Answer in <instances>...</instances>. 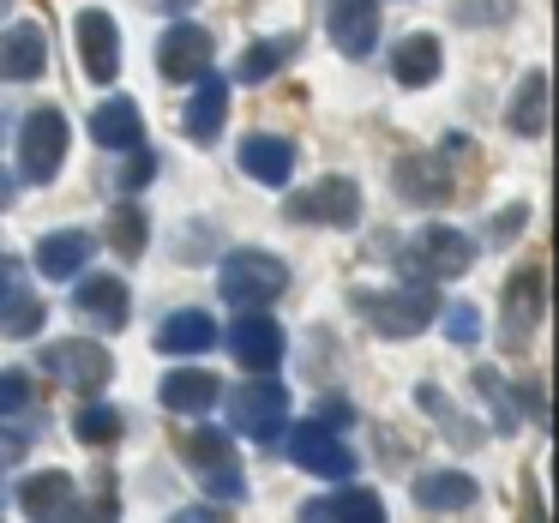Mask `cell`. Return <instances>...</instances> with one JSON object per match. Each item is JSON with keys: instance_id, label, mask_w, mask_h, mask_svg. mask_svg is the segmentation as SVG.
I'll use <instances>...</instances> for the list:
<instances>
[{"instance_id": "12", "label": "cell", "mask_w": 559, "mask_h": 523, "mask_svg": "<svg viewBox=\"0 0 559 523\" xmlns=\"http://www.w3.org/2000/svg\"><path fill=\"white\" fill-rule=\"evenodd\" d=\"M211 49H217V43H211L205 25H169L157 43V73L175 79V85H181V79H199L211 67Z\"/></svg>"}, {"instance_id": "19", "label": "cell", "mask_w": 559, "mask_h": 523, "mask_svg": "<svg viewBox=\"0 0 559 523\" xmlns=\"http://www.w3.org/2000/svg\"><path fill=\"white\" fill-rule=\"evenodd\" d=\"M241 169L253 175L259 187H283L295 175V145L277 133H247L241 139Z\"/></svg>"}, {"instance_id": "33", "label": "cell", "mask_w": 559, "mask_h": 523, "mask_svg": "<svg viewBox=\"0 0 559 523\" xmlns=\"http://www.w3.org/2000/svg\"><path fill=\"white\" fill-rule=\"evenodd\" d=\"M415 397H421V409L433 415V421L445 427V433L457 439V445H475V439H481V427H475L469 415H457V409H451V403H445V391H439V385H421Z\"/></svg>"}, {"instance_id": "31", "label": "cell", "mask_w": 559, "mask_h": 523, "mask_svg": "<svg viewBox=\"0 0 559 523\" xmlns=\"http://www.w3.org/2000/svg\"><path fill=\"white\" fill-rule=\"evenodd\" d=\"M43 319H49V307H43L37 295H25V289H13L7 301H0V331H7V337H37Z\"/></svg>"}, {"instance_id": "36", "label": "cell", "mask_w": 559, "mask_h": 523, "mask_svg": "<svg viewBox=\"0 0 559 523\" xmlns=\"http://www.w3.org/2000/svg\"><path fill=\"white\" fill-rule=\"evenodd\" d=\"M127 151H133V145H127ZM151 175H157V157H151V151H133V157H127L121 169H115V187H121V193H139V187H145Z\"/></svg>"}, {"instance_id": "13", "label": "cell", "mask_w": 559, "mask_h": 523, "mask_svg": "<svg viewBox=\"0 0 559 523\" xmlns=\"http://www.w3.org/2000/svg\"><path fill=\"white\" fill-rule=\"evenodd\" d=\"M19 511L25 518H79V487L67 469H43L19 482Z\"/></svg>"}, {"instance_id": "18", "label": "cell", "mask_w": 559, "mask_h": 523, "mask_svg": "<svg viewBox=\"0 0 559 523\" xmlns=\"http://www.w3.org/2000/svg\"><path fill=\"white\" fill-rule=\"evenodd\" d=\"M91 253H97V235L91 229H55V235L37 241V271L55 277V283H67V277H79V271L91 265Z\"/></svg>"}, {"instance_id": "2", "label": "cell", "mask_w": 559, "mask_h": 523, "mask_svg": "<svg viewBox=\"0 0 559 523\" xmlns=\"http://www.w3.org/2000/svg\"><path fill=\"white\" fill-rule=\"evenodd\" d=\"M403 277L409 283H451L463 277V271L475 265V241L463 229H451V223H427L421 235H409V247L397 253Z\"/></svg>"}, {"instance_id": "25", "label": "cell", "mask_w": 559, "mask_h": 523, "mask_svg": "<svg viewBox=\"0 0 559 523\" xmlns=\"http://www.w3.org/2000/svg\"><path fill=\"white\" fill-rule=\"evenodd\" d=\"M91 139H97L103 151H127V145H139V139H145V121H139V103L109 97L97 115H91Z\"/></svg>"}, {"instance_id": "35", "label": "cell", "mask_w": 559, "mask_h": 523, "mask_svg": "<svg viewBox=\"0 0 559 523\" xmlns=\"http://www.w3.org/2000/svg\"><path fill=\"white\" fill-rule=\"evenodd\" d=\"M31 403V373L25 367H0V415H19Z\"/></svg>"}, {"instance_id": "32", "label": "cell", "mask_w": 559, "mask_h": 523, "mask_svg": "<svg viewBox=\"0 0 559 523\" xmlns=\"http://www.w3.org/2000/svg\"><path fill=\"white\" fill-rule=\"evenodd\" d=\"M121 409H115V403H85V409L73 415V433L85 439V445H115V439H121Z\"/></svg>"}, {"instance_id": "15", "label": "cell", "mask_w": 559, "mask_h": 523, "mask_svg": "<svg viewBox=\"0 0 559 523\" xmlns=\"http://www.w3.org/2000/svg\"><path fill=\"white\" fill-rule=\"evenodd\" d=\"M73 307H79V319H91L97 331H121L127 319H133V307H127V283L109 277V271H97V277L79 283Z\"/></svg>"}, {"instance_id": "38", "label": "cell", "mask_w": 559, "mask_h": 523, "mask_svg": "<svg viewBox=\"0 0 559 523\" xmlns=\"http://www.w3.org/2000/svg\"><path fill=\"white\" fill-rule=\"evenodd\" d=\"M313 421H325V427H337V433H343V427L355 421V409H349V403H319V415H313Z\"/></svg>"}, {"instance_id": "42", "label": "cell", "mask_w": 559, "mask_h": 523, "mask_svg": "<svg viewBox=\"0 0 559 523\" xmlns=\"http://www.w3.org/2000/svg\"><path fill=\"white\" fill-rule=\"evenodd\" d=\"M181 7H193V0H163V13H181Z\"/></svg>"}, {"instance_id": "29", "label": "cell", "mask_w": 559, "mask_h": 523, "mask_svg": "<svg viewBox=\"0 0 559 523\" xmlns=\"http://www.w3.org/2000/svg\"><path fill=\"white\" fill-rule=\"evenodd\" d=\"M145 241H151V217L139 205H115L109 211V247L121 259H139L145 253Z\"/></svg>"}, {"instance_id": "16", "label": "cell", "mask_w": 559, "mask_h": 523, "mask_svg": "<svg viewBox=\"0 0 559 523\" xmlns=\"http://www.w3.org/2000/svg\"><path fill=\"white\" fill-rule=\"evenodd\" d=\"M535 319H542V265H523V271H511V283H506V319H499V337L523 343L535 331Z\"/></svg>"}, {"instance_id": "30", "label": "cell", "mask_w": 559, "mask_h": 523, "mask_svg": "<svg viewBox=\"0 0 559 523\" xmlns=\"http://www.w3.org/2000/svg\"><path fill=\"white\" fill-rule=\"evenodd\" d=\"M295 49H301V37H283V43H253V49H247L241 61H235V79H241V85H259V79H271V73H277V67L295 55Z\"/></svg>"}, {"instance_id": "28", "label": "cell", "mask_w": 559, "mask_h": 523, "mask_svg": "<svg viewBox=\"0 0 559 523\" xmlns=\"http://www.w3.org/2000/svg\"><path fill=\"white\" fill-rule=\"evenodd\" d=\"M397 193L403 199H421V205H439L451 193V175L439 157H403L397 163Z\"/></svg>"}, {"instance_id": "34", "label": "cell", "mask_w": 559, "mask_h": 523, "mask_svg": "<svg viewBox=\"0 0 559 523\" xmlns=\"http://www.w3.org/2000/svg\"><path fill=\"white\" fill-rule=\"evenodd\" d=\"M475 385L487 391V403H493V427H499V433H518V409H511V391H506V379H499L493 367H481V373H475Z\"/></svg>"}, {"instance_id": "10", "label": "cell", "mask_w": 559, "mask_h": 523, "mask_svg": "<svg viewBox=\"0 0 559 523\" xmlns=\"http://www.w3.org/2000/svg\"><path fill=\"white\" fill-rule=\"evenodd\" d=\"M295 217L301 223H331V229H355L361 223V187L349 181V175H325L319 187H307V193H295Z\"/></svg>"}, {"instance_id": "11", "label": "cell", "mask_w": 559, "mask_h": 523, "mask_svg": "<svg viewBox=\"0 0 559 523\" xmlns=\"http://www.w3.org/2000/svg\"><path fill=\"white\" fill-rule=\"evenodd\" d=\"M229 355L247 367V373H277L283 361V325L265 313H241L229 325Z\"/></svg>"}, {"instance_id": "5", "label": "cell", "mask_w": 559, "mask_h": 523, "mask_svg": "<svg viewBox=\"0 0 559 523\" xmlns=\"http://www.w3.org/2000/svg\"><path fill=\"white\" fill-rule=\"evenodd\" d=\"M19 157H25V181L49 187L61 175L67 157V115L61 109H31L25 127H19Z\"/></svg>"}, {"instance_id": "20", "label": "cell", "mask_w": 559, "mask_h": 523, "mask_svg": "<svg viewBox=\"0 0 559 523\" xmlns=\"http://www.w3.org/2000/svg\"><path fill=\"white\" fill-rule=\"evenodd\" d=\"M157 397L169 403L175 415H205L211 403L223 397V379H217V373H205V367H175V373L157 385Z\"/></svg>"}, {"instance_id": "7", "label": "cell", "mask_w": 559, "mask_h": 523, "mask_svg": "<svg viewBox=\"0 0 559 523\" xmlns=\"http://www.w3.org/2000/svg\"><path fill=\"white\" fill-rule=\"evenodd\" d=\"M43 373H55L61 385H73V391H85V397H97V391L109 385L115 361H109V349H103V343L61 337V343H49V349H43Z\"/></svg>"}, {"instance_id": "40", "label": "cell", "mask_w": 559, "mask_h": 523, "mask_svg": "<svg viewBox=\"0 0 559 523\" xmlns=\"http://www.w3.org/2000/svg\"><path fill=\"white\" fill-rule=\"evenodd\" d=\"M13 289H19V265H13V259H0V301H7Z\"/></svg>"}, {"instance_id": "4", "label": "cell", "mask_w": 559, "mask_h": 523, "mask_svg": "<svg viewBox=\"0 0 559 523\" xmlns=\"http://www.w3.org/2000/svg\"><path fill=\"white\" fill-rule=\"evenodd\" d=\"M181 457L199 469V482H205L211 499H223V506H229V499L247 494V475H241V457H235L229 433H217V427H199V433L181 445Z\"/></svg>"}, {"instance_id": "24", "label": "cell", "mask_w": 559, "mask_h": 523, "mask_svg": "<svg viewBox=\"0 0 559 523\" xmlns=\"http://www.w3.org/2000/svg\"><path fill=\"white\" fill-rule=\"evenodd\" d=\"M211 343H217V325H211V313H199V307L169 313V319L157 325V349H163V355H205Z\"/></svg>"}, {"instance_id": "1", "label": "cell", "mask_w": 559, "mask_h": 523, "mask_svg": "<svg viewBox=\"0 0 559 523\" xmlns=\"http://www.w3.org/2000/svg\"><path fill=\"white\" fill-rule=\"evenodd\" d=\"M355 313H361L379 337L403 343V337H421V331L439 319V295H433V283H403V289H355Z\"/></svg>"}, {"instance_id": "9", "label": "cell", "mask_w": 559, "mask_h": 523, "mask_svg": "<svg viewBox=\"0 0 559 523\" xmlns=\"http://www.w3.org/2000/svg\"><path fill=\"white\" fill-rule=\"evenodd\" d=\"M73 43H79V67H85V79L115 85V73H121V31H115V19L103 13V7H85V13H79Z\"/></svg>"}, {"instance_id": "17", "label": "cell", "mask_w": 559, "mask_h": 523, "mask_svg": "<svg viewBox=\"0 0 559 523\" xmlns=\"http://www.w3.org/2000/svg\"><path fill=\"white\" fill-rule=\"evenodd\" d=\"M49 67V37L37 25H13L0 31V79L7 85H25V79H43Z\"/></svg>"}, {"instance_id": "8", "label": "cell", "mask_w": 559, "mask_h": 523, "mask_svg": "<svg viewBox=\"0 0 559 523\" xmlns=\"http://www.w3.org/2000/svg\"><path fill=\"white\" fill-rule=\"evenodd\" d=\"M283 421H289V391H283V385H265V379H259V385L229 391V427H235V433L277 439Z\"/></svg>"}, {"instance_id": "3", "label": "cell", "mask_w": 559, "mask_h": 523, "mask_svg": "<svg viewBox=\"0 0 559 523\" xmlns=\"http://www.w3.org/2000/svg\"><path fill=\"white\" fill-rule=\"evenodd\" d=\"M217 289H223V301L265 307V301H277V295L289 289V271H283V259H271V253H253V247H241V253H229V259H223Z\"/></svg>"}, {"instance_id": "23", "label": "cell", "mask_w": 559, "mask_h": 523, "mask_svg": "<svg viewBox=\"0 0 559 523\" xmlns=\"http://www.w3.org/2000/svg\"><path fill=\"white\" fill-rule=\"evenodd\" d=\"M475 494H481V487L463 469H427L421 482H415V506L421 511H469Z\"/></svg>"}, {"instance_id": "6", "label": "cell", "mask_w": 559, "mask_h": 523, "mask_svg": "<svg viewBox=\"0 0 559 523\" xmlns=\"http://www.w3.org/2000/svg\"><path fill=\"white\" fill-rule=\"evenodd\" d=\"M283 451H289L295 469L325 475V482H343V475H355V451L343 445L337 427H325V421H301V427H289Z\"/></svg>"}, {"instance_id": "14", "label": "cell", "mask_w": 559, "mask_h": 523, "mask_svg": "<svg viewBox=\"0 0 559 523\" xmlns=\"http://www.w3.org/2000/svg\"><path fill=\"white\" fill-rule=\"evenodd\" d=\"M331 43L349 61H367L379 43V7L373 0H331Z\"/></svg>"}, {"instance_id": "41", "label": "cell", "mask_w": 559, "mask_h": 523, "mask_svg": "<svg viewBox=\"0 0 559 523\" xmlns=\"http://www.w3.org/2000/svg\"><path fill=\"white\" fill-rule=\"evenodd\" d=\"M7 205H13V175L0 169V211H7Z\"/></svg>"}, {"instance_id": "27", "label": "cell", "mask_w": 559, "mask_h": 523, "mask_svg": "<svg viewBox=\"0 0 559 523\" xmlns=\"http://www.w3.org/2000/svg\"><path fill=\"white\" fill-rule=\"evenodd\" d=\"M301 518H343V523H379L385 518V506H379V494H367V487H349V494H325V499H307Z\"/></svg>"}, {"instance_id": "21", "label": "cell", "mask_w": 559, "mask_h": 523, "mask_svg": "<svg viewBox=\"0 0 559 523\" xmlns=\"http://www.w3.org/2000/svg\"><path fill=\"white\" fill-rule=\"evenodd\" d=\"M506 127L518 139H542L547 133V73H542V67H530V73L518 79L511 109H506Z\"/></svg>"}, {"instance_id": "39", "label": "cell", "mask_w": 559, "mask_h": 523, "mask_svg": "<svg viewBox=\"0 0 559 523\" xmlns=\"http://www.w3.org/2000/svg\"><path fill=\"white\" fill-rule=\"evenodd\" d=\"M25 457V433H0V469Z\"/></svg>"}, {"instance_id": "26", "label": "cell", "mask_w": 559, "mask_h": 523, "mask_svg": "<svg viewBox=\"0 0 559 523\" xmlns=\"http://www.w3.org/2000/svg\"><path fill=\"white\" fill-rule=\"evenodd\" d=\"M391 79L403 91H421L439 79V37H403L397 55H391Z\"/></svg>"}, {"instance_id": "37", "label": "cell", "mask_w": 559, "mask_h": 523, "mask_svg": "<svg viewBox=\"0 0 559 523\" xmlns=\"http://www.w3.org/2000/svg\"><path fill=\"white\" fill-rule=\"evenodd\" d=\"M445 337L457 343V349H463V343H475V337H481V313H475V307H451V313H445Z\"/></svg>"}, {"instance_id": "22", "label": "cell", "mask_w": 559, "mask_h": 523, "mask_svg": "<svg viewBox=\"0 0 559 523\" xmlns=\"http://www.w3.org/2000/svg\"><path fill=\"white\" fill-rule=\"evenodd\" d=\"M223 115H229V79H217L205 67V73H199V97L187 103V133H193L199 145H211V139L223 133Z\"/></svg>"}]
</instances>
